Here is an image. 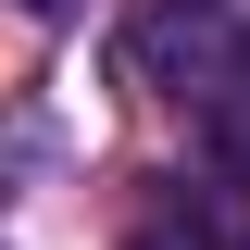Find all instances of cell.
<instances>
[{
	"mask_svg": "<svg viewBox=\"0 0 250 250\" xmlns=\"http://www.w3.org/2000/svg\"><path fill=\"white\" fill-rule=\"evenodd\" d=\"M238 38H250V25L225 13V0H150V13L125 25V62H138L163 100H188V113H200V88L238 62Z\"/></svg>",
	"mask_w": 250,
	"mask_h": 250,
	"instance_id": "cell-1",
	"label": "cell"
},
{
	"mask_svg": "<svg viewBox=\"0 0 250 250\" xmlns=\"http://www.w3.org/2000/svg\"><path fill=\"white\" fill-rule=\"evenodd\" d=\"M175 213H188V238H200V250H250V163H213Z\"/></svg>",
	"mask_w": 250,
	"mask_h": 250,
	"instance_id": "cell-2",
	"label": "cell"
},
{
	"mask_svg": "<svg viewBox=\"0 0 250 250\" xmlns=\"http://www.w3.org/2000/svg\"><path fill=\"white\" fill-rule=\"evenodd\" d=\"M200 125H213L225 163H250V38H238V62H225L213 88H200Z\"/></svg>",
	"mask_w": 250,
	"mask_h": 250,
	"instance_id": "cell-3",
	"label": "cell"
},
{
	"mask_svg": "<svg viewBox=\"0 0 250 250\" xmlns=\"http://www.w3.org/2000/svg\"><path fill=\"white\" fill-rule=\"evenodd\" d=\"M125 250H200V238H188V213H163V225H138Z\"/></svg>",
	"mask_w": 250,
	"mask_h": 250,
	"instance_id": "cell-4",
	"label": "cell"
},
{
	"mask_svg": "<svg viewBox=\"0 0 250 250\" xmlns=\"http://www.w3.org/2000/svg\"><path fill=\"white\" fill-rule=\"evenodd\" d=\"M25 13H62V0H25Z\"/></svg>",
	"mask_w": 250,
	"mask_h": 250,
	"instance_id": "cell-5",
	"label": "cell"
}]
</instances>
